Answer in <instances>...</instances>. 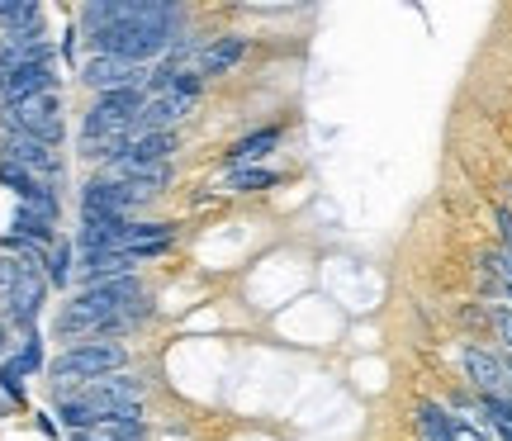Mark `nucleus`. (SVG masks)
<instances>
[{
    "label": "nucleus",
    "mask_w": 512,
    "mask_h": 441,
    "mask_svg": "<svg viewBox=\"0 0 512 441\" xmlns=\"http://www.w3.org/2000/svg\"><path fill=\"white\" fill-rule=\"evenodd\" d=\"M24 375H29L24 361H19V356H5V361H0V394H10L15 404H24V399H29V394H24Z\"/></svg>",
    "instance_id": "18"
},
{
    "label": "nucleus",
    "mask_w": 512,
    "mask_h": 441,
    "mask_svg": "<svg viewBox=\"0 0 512 441\" xmlns=\"http://www.w3.org/2000/svg\"><path fill=\"white\" fill-rule=\"evenodd\" d=\"M460 366H465V380L479 389V399H512L508 356L484 347H460Z\"/></svg>",
    "instance_id": "7"
},
{
    "label": "nucleus",
    "mask_w": 512,
    "mask_h": 441,
    "mask_svg": "<svg viewBox=\"0 0 512 441\" xmlns=\"http://www.w3.org/2000/svg\"><path fill=\"white\" fill-rule=\"evenodd\" d=\"M280 138H285V133L275 129H256V133H247V138H238V143L228 147V171H233V166H256L261 162V157H271L275 147H280Z\"/></svg>",
    "instance_id": "13"
},
{
    "label": "nucleus",
    "mask_w": 512,
    "mask_h": 441,
    "mask_svg": "<svg viewBox=\"0 0 512 441\" xmlns=\"http://www.w3.org/2000/svg\"><path fill=\"white\" fill-rule=\"evenodd\" d=\"M15 356L24 361V370H29V375L48 366V361H43V337H38V332H29V337H24V347H19Z\"/></svg>",
    "instance_id": "19"
},
{
    "label": "nucleus",
    "mask_w": 512,
    "mask_h": 441,
    "mask_svg": "<svg viewBox=\"0 0 512 441\" xmlns=\"http://www.w3.org/2000/svg\"><path fill=\"white\" fill-rule=\"evenodd\" d=\"M0 133H19V138H38L48 147H62L67 129H62V95H34V100H15L0 105Z\"/></svg>",
    "instance_id": "5"
},
{
    "label": "nucleus",
    "mask_w": 512,
    "mask_h": 441,
    "mask_svg": "<svg viewBox=\"0 0 512 441\" xmlns=\"http://www.w3.org/2000/svg\"><path fill=\"white\" fill-rule=\"evenodd\" d=\"M57 91V67H15L5 72V95L0 105H15V100H34V95Z\"/></svg>",
    "instance_id": "10"
},
{
    "label": "nucleus",
    "mask_w": 512,
    "mask_h": 441,
    "mask_svg": "<svg viewBox=\"0 0 512 441\" xmlns=\"http://www.w3.org/2000/svg\"><path fill=\"white\" fill-rule=\"evenodd\" d=\"M185 38V19H157V24H110L86 34L91 57H119L133 67H157L176 43Z\"/></svg>",
    "instance_id": "2"
},
{
    "label": "nucleus",
    "mask_w": 512,
    "mask_h": 441,
    "mask_svg": "<svg viewBox=\"0 0 512 441\" xmlns=\"http://www.w3.org/2000/svg\"><path fill=\"white\" fill-rule=\"evenodd\" d=\"M10 356V328H5V318H0V361Z\"/></svg>",
    "instance_id": "21"
},
{
    "label": "nucleus",
    "mask_w": 512,
    "mask_h": 441,
    "mask_svg": "<svg viewBox=\"0 0 512 441\" xmlns=\"http://www.w3.org/2000/svg\"><path fill=\"white\" fill-rule=\"evenodd\" d=\"M48 290H53V285L43 276V266H24V261H15V257H0V318H5V323L34 332Z\"/></svg>",
    "instance_id": "4"
},
{
    "label": "nucleus",
    "mask_w": 512,
    "mask_h": 441,
    "mask_svg": "<svg viewBox=\"0 0 512 441\" xmlns=\"http://www.w3.org/2000/svg\"><path fill=\"white\" fill-rule=\"evenodd\" d=\"M38 432H43V437H57V423L48 418V413H38Z\"/></svg>",
    "instance_id": "20"
},
{
    "label": "nucleus",
    "mask_w": 512,
    "mask_h": 441,
    "mask_svg": "<svg viewBox=\"0 0 512 441\" xmlns=\"http://www.w3.org/2000/svg\"><path fill=\"white\" fill-rule=\"evenodd\" d=\"M0 24H5V34L43 29V5L38 0H0Z\"/></svg>",
    "instance_id": "15"
},
{
    "label": "nucleus",
    "mask_w": 512,
    "mask_h": 441,
    "mask_svg": "<svg viewBox=\"0 0 512 441\" xmlns=\"http://www.w3.org/2000/svg\"><path fill=\"white\" fill-rule=\"evenodd\" d=\"M147 76H152V67H133V62H119V57H86V62H81V81H86L95 95L147 86Z\"/></svg>",
    "instance_id": "9"
},
{
    "label": "nucleus",
    "mask_w": 512,
    "mask_h": 441,
    "mask_svg": "<svg viewBox=\"0 0 512 441\" xmlns=\"http://www.w3.org/2000/svg\"><path fill=\"white\" fill-rule=\"evenodd\" d=\"M15 238L38 242V247H57V223H53V219H43V214H34V209H24V204H19V209H15Z\"/></svg>",
    "instance_id": "16"
},
{
    "label": "nucleus",
    "mask_w": 512,
    "mask_h": 441,
    "mask_svg": "<svg viewBox=\"0 0 512 441\" xmlns=\"http://www.w3.org/2000/svg\"><path fill=\"white\" fill-rule=\"evenodd\" d=\"M128 366V351L119 342H72L67 351H57L48 361V375H53L57 399L62 394H76V389L95 385L105 375H119Z\"/></svg>",
    "instance_id": "3"
},
{
    "label": "nucleus",
    "mask_w": 512,
    "mask_h": 441,
    "mask_svg": "<svg viewBox=\"0 0 512 441\" xmlns=\"http://www.w3.org/2000/svg\"><path fill=\"white\" fill-rule=\"evenodd\" d=\"M242 53H247V38L223 34V38H214V43H204L200 67H195V72H200V81H209V76H228L242 62Z\"/></svg>",
    "instance_id": "11"
},
{
    "label": "nucleus",
    "mask_w": 512,
    "mask_h": 441,
    "mask_svg": "<svg viewBox=\"0 0 512 441\" xmlns=\"http://www.w3.org/2000/svg\"><path fill=\"white\" fill-rule=\"evenodd\" d=\"M157 19H185L181 5L171 0H91L81 10V29H110V24H157Z\"/></svg>",
    "instance_id": "6"
},
{
    "label": "nucleus",
    "mask_w": 512,
    "mask_h": 441,
    "mask_svg": "<svg viewBox=\"0 0 512 441\" xmlns=\"http://www.w3.org/2000/svg\"><path fill=\"white\" fill-rule=\"evenodd\" d=\"M147 299H152V294L143 290V280L138 276L86 285V290H76V299L67 304V309L57 313V332H62V337H76V342H91L100 323H110V318H119V313L138 309V304H147Z\"/></svg>",
    "instance_id": "1"
},
{
    "label": "nucleus",
    "mask_w": 512,
    "mask_h": 441,
    "mask_svg": "<svg viewBox=\"0 0 512 441\" xmlns=\"http://www.w3.org/2000/svg\"><path fill=\"white\" fill-rule=\"evenodd\" d=\"M43 276H48L53 290H67V285H72L76 280V242L57 238V247L48 252V271H43Z\"/></svg>",
    "instance_id": "17"
},
{
    "label": "nucleus",
    "mask_w": 512,
    "mask_h": 441,
    "mask_svg": "<svg viewBox=\"0 0 512 441\" xmlns=\"http://www.w3.org/2000/svg\"><path fill=\"white\" fill-rule=\"evenodd\" d=\"M0 162H15L24 171H34L43 181H57L62 176V152L38 138H19V133H0Z\"/></svg>",
    "instance_id": "8"
},
{
    "label": "nucleus",
    "mask_w": 512,
    "mask_h": 441,
    "mask_svg": "<svg viewBox=\"0 0 512 441\" xmlns=\"http://www.w3.org/2000/svg\"><path fill=\"white\" fill-rule=\"evenodd\" d=\"M285 176L280 171H271V166H233L228 176H223V190L228 195H256V190H271V185H280Z\"/></svg>",
    "instance_id": "14"
},
{
    "label": "nucleus",
    "mask_w": 512,
    "mask_h": 441,
    "mask_svg": "<svg viewBox=\"0 0 512 441\" xmlns=\"http://www.w3.org/2000/svg\"><path fill=\"white\" fill-rule=\"evenodd\" d=\"M185 114H190V100L181 95H157V100H147V110L138 114V133H176Z\"/></svg>",
    "instance_id": "12"
},
{
    "label": "nucleus",
    "mask_w": 512,
    "mask_h": 441,
    "mask_svg": "<svg viewBox=\"0 0 512 441\" xmlns=\"http://www.w3.org/2000/svg\"><path fill=\"white\" fill-rule=\"evenodd\" d=\"M0 95H5V72H0Z\"/></svg>",
    "instance_id": "22"
}]
</instances>
